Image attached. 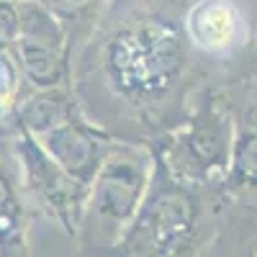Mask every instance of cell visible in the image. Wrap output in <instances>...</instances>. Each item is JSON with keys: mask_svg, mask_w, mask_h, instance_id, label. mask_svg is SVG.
Masks as SVG:
<instances>
[{"mask_svg": "<svg viewBox=\"0 0 257 257\" xmlns=\"http://www.w3.org/2000/svg\"><path fill=\"white\" fill-rule=\"evenodd\" d=\"M229 193L173 175L157 157L149 193L108 257H198Z\"/></svg>", "mask_w": 257, "mask_h": 257, "instance_id": "obj_2", "label": "cell"}, {"mask_svg": "<svg viewBox=\"0 0 257 257\" xmlns=\"http://www.w3.org/2000/svg\"><path fill=\"white\" fill-rule=\"evenodd\" d=\"M234 126L237 132L257 134V88L247 93V98L239 103L237 113H234Z\"/></svg>", "mask_w": 257, "mask_h": 257, "instance_id": "obj_15", "label": "cell"}, {"mask_svg": "<svg viewBox=\"0 0 257 257\" xmlns=\"http://www.w3.org/2000/svg\"><path fill=\"white\" fill-rule=\"evenodd\" d=\"M224 190L229 196L257 193V134H244V132L234 134Z\"/></svg>", "mask_w": 257, "mask_h": 257, "instance_id": "obj_11", "label": "cell"}, {"mask_svg": "<svg viewBox=\"0 0 257 257\" xmlns=\"http://www.w3.org/2000/svg\"><path fill=\"white\" fill-rule=\"evenodd\" d=\"M18 3H21V0H18ZM39 3H44V0H39Z\"/></svg>", "mask_w": 257, "mask_h": 257, "instance_id": "obj_16", "label": "cell"}, {"mask_svg": "<svg viewBox=\"0 0 257 257\" xmlns=\"http://www.w3.org/2000/svg\"><path fill=\"white\" fill-rule=\"evenodd\" d=\"M31 206L21 185L13 139L0 142V257H29Z\"/></svg>", "mask_w": 257, "mask_h": 257, "instance_id": "obj_8", "label": "cell"}, {"mask_svg": "<svg viewBox=\"0 0 257 257\" xmlns=\"http://www.w3.org/2000/svg\"><path fill=\"white\" fill-rule=\"evenodd\" d=\"M98 21L103 24L90 31V41L100 85L111 100L134 113L137 123H157L165 137L175 128L170 116L190 88L196 49L185 31V13L162 0H116L108 18Z\"/></svg>", "mask_w": 257, "mask_h": 257, "instance_id": "obj_1", "label": "cell"}, {"mask_svg": "<svg viewBox=\"0 0 257 257\" xmlns=\"http://www.w3.org/2000/svg\"><path fill=\"white\" fill-rule=\"evenodd\" d=\"M185 31L196 52L224 57L239 44L242 18L229 0H193L185 11Z\"/></svg>", "mask_w": 257, "mask_h": 257, "instance_id": "obj_9", "label": "cell"}, {"mask_svg": "<svg viewBox=\"0 0 257 257\" xmlns=\"http://www.w3.org/2000/svg\"><path fill=\"white\" fill-rule=\"evenodd\" d=\"M234 134L231 103L221 93H206L173 132L155 144V152L170 173L183 180L224 185Z\"/></svg>", "mask_w": 257, "mask_h": 257, "instance_id": "obj_4", "label": "cell"}, {"mask_svg": "<svg viewBox=\"0 0 257 257\" xmlns=\"http://www.w3.org/2000/svg\"><path fill=\"white\" fill-rule=\"evenodd\" d=\"M82 111L77 95L70 85L59 88H29L16 105V126L18 132H26L31 137H44L52 128L67 123Z\"/></svg>", "mask_w": 257, "mask_h": 257, "instance_id": "obj_10", "label": "cell"}, {"mask_svg": "<svg viewBox=\"0 0 257 257\" xmlns=\"http://www.w3.org/2000/svg\"><path fill=\"white\" fill-rule=\"evenodd\" d=\"M13 57L29 88H59L72 82V39L62 21L39 0L18 3Z\"/></svg>", "mask_w": 257, "mask_h": 257, "instance_id": "obj_6", "label": "cell"}, {"mask_svg": "<svg viewBox=\"0 0 257 257\" xmlns=\"http://www.w3.org/2000/svg\"><path fill=\"white\" fill-rule=\"evenodd\" d=\"M152 144L118 139L88 185L77 244L82 257H108L132 226L155 178Z\"/></svg>", "mask_w": 257, "mask_h": 257, "instance_id": "obj_3", "label": "cell"}, {"mask_svg": "<svg viewBox=\"0 0 257 257\" xmlns=\"http://www.w3.org/2000/svg\"><path fill=\"white\" fill-rule=\"evenodd\" d=\"M16 160L21 167V185L31 211L44 213L64 234L77 237L88 185L72 178L44 147L26 132H16L13 137Z\"/></svg>", "mask_w": 257, "mask_h": 257, "instance_id": "obj_5", "label": "cell"}, {"mask_svg": "<svg viewBox=\"0 0 257 257\" xmlns=\"http://www.w3.org/2000/svg\"><path fill=\"white\" fill-rule=\"evenodd\" d=\"M108 0H44V6L62 21L64 29L70 31L72 47L85 36H90L98 18Z\"/></svg>", "mask_w": 257, "mask_h": 257, "instance_id": "obj_13", "label": "cell"}, {"mask_svg": "<svg viewBox=\"0 0 257 257\" xmlns=\"http://www.w3.org/2000/svg\"><path fill=\"white\" fill-rule=\"evenodd\" d=\"M18 0H0V47L13 49V41L18 36Z\"/></svg>", "mask_w": 257, "mask_h": 257, "instance_id": "obj_14", "label": "cell"}, {"mask_svg": "<svg viewBox=\"0 0 257 257\" xmlns=\"http://www.w3.org/2000/svg\"><path fill=\"white\" fill-rule=\"evenodd\" d=\"M116 142L118 139L108 132V128L95 123L85 111H80L67 123L52 128L49 134L39 137V144L44 147L72 178H77L85 185H90V180L98 173V167L103 165L105 157H108V152L113 149Z\"/></svg>", "mask_w": 257, "mask_h": 257, "instance_id": "obj_7", "label": "cell"}, {"mask_svg": "<svg viewBox=\"0 0 257 257\" xmlns=\"http://www.w3.org/2000/svg\"><path fill=\"white\" fill-rule=\"evenodd\" d=\"M26 90L29 85L21 75L13 49L0 47V142L16 137V105L21 103Z\"/></svg>", "mask_w": 257, "mask_h": 257, "instance_id": "obj_12", "label": "cell"}]
</instances>
